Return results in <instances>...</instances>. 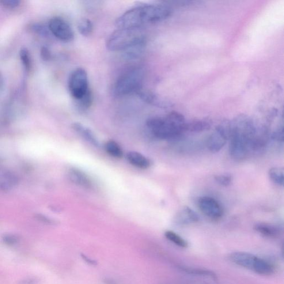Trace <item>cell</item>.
Here are the masks:
<instances>
[{
	"label": "cell",
	"mask_w": 284,
	"mask_h": 284,
	"mask_svg": "<svg viewBox=\"0 0 284 284\" xmlns=\"http://www.w3.org/2000/svg\"><path fill=\"white\" fill-rule=\"evenodd\" d=\"M172 11L164 4H144L130 9L116 22L118 29L141 28L143 26L156 23L168 18Z\"/></svg>",
	"instance_id": "6da1fadb"
},
{
	"label": "cell",
	"mask_w": 284,
	"mask_h": 284,
	"mask_svg": "<svg viewBox=\"0 0 284 284\" xmlns=\"http://www.w3.org/2000/svg\"><path fill=\"white\" fill-rule=\"evenodd\" d=\"M20 55L21 61L25 69L29 71L31 67V59L29 52L26 49H22Z\"/></svg>",
	"instance_id": "484cf974"
},
{
	"label": "cell",
	"mask_w": 284,
	"mask_h": 284,
	"mask_svg": "<svg viewBox=\"0 0 284 284\" xmlns=\"http://www.w3.org/2000/svg\"><path fill=\"white\" fill-rule=\"evenodd\" d=\"M146 39L141 28L118 29L109 37L107 47L112 51H123Z\"/></svg>",
	"instance_id": "3957f363"
},
{
	"label": "cell",
	"mask_w": 284,
	"mask_h": 284,
	"mask_svg": "<svg viewBox=\"0 0 284 284\" xmlns=\"http://www.w3.org/2000/svg\"><path fill=\"white\" fill-rule=\"evenodd\" d=\"M42 55H43V58L45 60H48L51 57L50 52L46 48H44L43 49V51L42 52Z\"/></svg>",
	"instance_id": "836d02e7"
},
{
	"label": "cell",
	"mask_w": 284,
	"mask_h": 284,
	"mask_svg": "<svg viewBox=\"0 0 284 284\" xmlns=\"http://www.w3.org/2000/svg\"><path fill=\"white\" fill-rule=\"evenodd\" d=\"M68 176H69L72 182L79 185V186L86 188L92 187L93 184L91 179L87 174L80 169L72 168L69 170Z\"/></svg>",
	"instance_id": "4fadbf2b"
},
{
	"label": "cell",
	"mask_w": 284,
	"mask_h": 284,
	"mask_svg": "<svg viewBox=\"0 0 284 284\" xmlns=\"http://www.w3.org/2000/svg\"><path fill=\"white\" fill-rule=\"evenodd\" d=\"M269 176L275 184L280 185V186H283L284 184L283 168L279 167L271 168L269 171Z\"/></svg>",
	"instance_id": "44dd1931"
},
{
	"label": "cell",
	"mask_w": 284,
	"mask_h": 284,
	"mask_svg": "<svg viewBox=\"0 0 284 284\" xmlns=\"http://www.w3.org/2000/svg\"><path fill=\"white\" fill-rule=\"evenodd\" d=\"M272 139L275 140L276 141H278L280 142H284V129L282 127V128L279 129L278 131H275L274 132L273 134L272 135Z\"/></svg>",
	"instance_id": "f546056e"
},
{
	"label": "cell",
	"mask_w": 284,
	"mask_h": 284,
	"mask_svg": "<svg viewBox=\"0 0 284 284\" xmlns=\"http://www.w3.org/2000/svg\"><path fill=\"white\" fill-rule=\"evenodd\" d=\"M174 221L178 224L186 225L197 223L199 218L198 215L190 208L184 207L178 212Z\"/></svg>",
	"instance_id": "7c38bea8"
},
{
	"label": "cell",
	"mask_w": 284,
	"mask_h": 284,
	"mask_svg": "<svg viewBox=\"0 0 284 284\" xmlns=\"http://www.w3.org/2000/svg\"><path fill=\"white\" fill-rule=\"evenodd\" d=\"M105 149L111 156L116 158L123 157V152L119 144L115 141H109L105 143Z\"/></svg>",
	"instance_id": "ffe728a7"
},
{
	"label": "cell",
	"mask_w": 284,
	"mask_h": 284,
	"mask_svg": "<svg viewBox=\"0 0 284 284\" xmlns=\"http://www.w3.org/2000/svg\"><path fill=\"white\" fill-rule=\"evenodd\" d=\"M48 28L57 39L64 43H70L74 39V32L70 25L64 19L55 17L51 19Z\"/></svg>",
	"instance_id": "9c48e42d"
},
{
	"label": "cell",
	"mask_w": 284,
	"mask_h": 284,
	"mask_svg": "<svg viewBox=\"0 0 284 284\" xmlns=\"http://www.w3.org/2000/svg\"><path fill=\"white\" fill-rule=\"evenodd\" d=\"M214 179L217 183L224 187L229 186L232 183L233 180V176L229 174H219V175L215 176Z\"/></svg>",
	"instance_id": "d4e9b609"
},
{
	"label": "cell",
	"mask_w": 284,
	"mask_h": 284,
	"mask_svg": "<svg viewBox=\"0 0 284 284\" xmlns=\"http://www.w3.org/2000/svg\"><path fill=\"white\" fill-rule=\"evenodd\" d=\"M21 3L19 0H1L0 3L7 8L14 9L20 5Z\"/></svg>",
	"instance_id": "f1b7e54d"
},
{
	"label": "cell",
	"mask_w": 284,
	"mask_h": 284,
	"mask_svg": "<svg viewBox=\"0 0 284 284\" xmlns=\"http://www.w3.org/2000/svg\"><path fill=\"white\" fill-rule=\"evenodd\" d=\"M229 151L230 156L237 161H243L250 151L248 142L240 135L231 131Z\"/></svg>",
	"instance_id": "ba28073f"
},
{
	"label": "cell",
	"mask_w": 284,
	"mask_h": 284,
	"mask_svg": "<svg viewBox=\"0 0 284 284\" xmlns=\"http://www.w3.org/2000/svg\"><path fill=\"white\" fill-rule=\"evenodd\" d=\"M3 84V79L1 74H0V90L2 89Z\"/></svg>",
	"instance_id": "e575fe53"
},
{
	"label": "cell",
	"mask_w": 284,
	"mask_h": 284,
	"mask_svg": "<svg viewBox=\"0 0 284 284\" xmlns=\"http://www.w3.org/2000/svg\"><path fill=\"white\" fill-rule=\"evenodd\" d=\"M181 270H183L189 274L202 276V277L213 279L217 278V275L215 274L214 272L205 269L181 267Z\"/></svg>",
	"instance_id": "d6986e66"
},
{
	"label": "cell",
	"mask_w": 284,
	"mask_h": 284,
	"mask_svg": "<svg viewBox=\"0 0 284 284\" xmlns=\"http://www.w3.org/2000/svg\"><path fill=\"white\" fill-rule=\"evenodd\" d=\"M136 94L143 102L148 104L156 106L157 107L168 108L172 105L170 102L162 99L156 94L149 91V90L141 89Z\"/></svg>",
	"instance_id": "8fae6325"
},
{
	"label": "cell",
	"mask_w": 284,
	"mask_h": 284,
	"mask_svg": "<svg viewBox=\"0 0 284 284\" xmlns=\"http://www.w3.org/2000/svg\"><path fill=\"white\" fill-rule=\"evenodd\" d=\"M127 160L132 165L141 169H147L151 165V162L137 151H130L127 155Z\"/></svg>",
	"instance_id": "5bb4252c"
},
{
	"label": "cell",
	"mask_w": 284,
	"mask_h": 284,
	"mask_svg": "<svg viewBox=\"0 0 284 284\" xmlns=\"http://www.w3.org/2000/svg\"><path fill=\"white\" fill-rule=\"evenodd\" d=\"M198 207L202 213L213 220H218L223 215V208L217 200L210 196H203L198 200Z\"/></svg>",
	"instance_id": "30bf717a"
},
{
	"label": "cell",
	"mask_w": 284,
	"mask_h": 284,
	"mask_svg": "<svg viewBox=\"0 0 284 284\" xmlns=\"http://www.w3.org/2000/svg\"><path fill=\"white\" fill-rule=\"evenodd\" d=\"M82 258L87 263L91 265V266H96L97 262L95 260L90 258L89 257L87 256L84 254H81Z\"/></svg>",
	"instance_id": "d6a6232c"
},
{
	"label": "cell",
	"mask_w": 284,
	"mask_h": 284,
	"mask_svg": "<svg viewBox=\"0 0 284 284\" xmlns=\"http://www.w3.org/2000/svg\"><path fill=\"white\" fill-rule=\"evenodd\" d=\"M92 102L93 96L90 90L81 99L75 101L77 107L81 111H87L92 105Z\"/></svg>",
	"instance_id": "cb8c5ba5"
},
{
	"label": "cell",
	"mask_w": 284,
	"mask_h": 284,
	"mask_svg": "<svg viewBox=\"0 0 284 284\" xmlns=\"http://www.w3.org/2000/svg\"><path fill=\"white\" fill-rule=\"evenodd\" d=\"M229 258L237 266L247 269L261 275H271L274 271V267L270 263L251 253L235 252L231 254Z\"/></svg>",
	"instance_id": "5b68a950"
},
{
	"label": "cell",
	"mask_w": 284,
	"mask_h": 284,
	"mask_svg": "<svg viewBox=\"0 0 284 284\" xmlns=\"http://www.w3.org/2000/svg\"><path fill=\"white\" fill-rule=\"evenodd\" d=\"M38 282L37 278H30L21 280L18 284H37Z\"/></svg>",
	"instance_id": "1f68e13d"
},
{
	"label": "cell",
	"mask_w": 284,
	"mask_h": 284,
	"mask_svg": "<svg viewBox=\"0 0 284 284\" xmlns=\"http://www.w3.org/2000/svg\"><path fill=\"white\" fill-rule=\"evenodd\" d=\"M144 74L139 67L132 68L120 75L117 79L114 88V94L117 97H122L137 93L142 89Z\"/></svg>",
	"instance_id": "277c9868"
},
{
	"label": "cell",
	"mask_w": 284,
	"mask_h": 284,
	"mask_svg": "<svg viewBox=\"0 0 284 284\" xmlns=\"http://www.w3.org/2000/svg\"><path fill=\"white\" fill-rule=\"evenodd\" d=\"M146 46V39L134 45L133 46L122 51L124 59L127 60H135L139 59L145 51Z\"/></svg>",
	"instance_id": "9a60e30c"
},
{
	"label": "cell",
	"mask_w": 284,
	"mask_h": 284,
	"mask_svg": "<svg viewBox=\"0 0 284 284\" xmlns=\"http://www.w3.org/2000/svg\"><path fill=\"white\" fill-rule=\"evenodd\" d=\"M147 126L155 137L163 140H176L187 131L184 116L172 112L165 117H151L147 121Z\"/></svg>",
	"instance_id": "7a4b0ae2"
},
{
	"label": "cell",
	"mask_w": 284,
	"mask_h": 284,
	"mask_svg": "<svg viewBox=\"0 0 284 284\" xmlns=\"http://www.w3.org/2000/svg\"><path fill=\"white\" fill-rule=\"evenodd\" d=\"M186 128L187 131L194 132V133H200V132L209 130L211 128V125L208 121L199 120L187 123Z\"/></svg>",
	"instance_id": "ac0fdd59"
},
{
	"label": "cell",
	"mask_w": 284,
	"mask_h": 284,
	"mask_svg": "<svg viewBox=\"0 0 284 284\" xmlns=\"http://www.w3.org/2000/svg\"><path fill=\"white\" fill-rule=\"evenodd\" d=\"M230 122H223L216 128L215 131L208 139L207 147L211 153L219 152L229 139Z\"/></svg>",
	"instance_id": "52a82bcc"
},
{
	"label": "cell",
	"mask_w": 284,
	"mask_h": 284,
	"mask_svg": "<svg viewBox=\"0 0 284 284\" xmlns=\"http://www.w3.org/2000/svg\"><path fill=\"white\" fill-rule=\"evenodd\" d=\"M36 218L38 219V220L45 223V224L50 225H54L56 224V222L54 220H52V219L49 218L43 214H36Z\"/></svg>",
	"instance_id": "4dcf8cb0"
},
{
	"label": "cell",
	"mask_w": 284,
	"mask_h": 284,
	"mask_svg": "<svg viewBox=\"0 0 284 284\" xmlns=\"http://www.w3.org/2000/svg\"><path fill=\"white\" fill-rule=\"evenodd\" d=\"M72 127L74 130L81 135L82 137L85 138L87 141L95 147L100 146L99 141H98L96 135L93 133L91 130L89 128L83 126V124L79 123H75L72 125Z\"/></svg>",
	"instance_id": "2e32d148"
},
{
	"label": "cell",
	"mask_w": 284,
	"mask_h": 284,
	"mask_svg": "<svg viewBox=\"0 0 284 284\" xmlns=\"http://www.w3.org/2000/svg\"><path fill=\"white\" fill-rule=\"evenodd\" d=\"M77 29L81 35L89 36L92 33L93 29L92 22L89 19L83 18L78 22Z\"/></svg>",
	"instance_id": "603a6c76"
},
{
	"label": "cell",
	"mask_w": 284,
	"mask_h": 284,
	"mask_svg": "<svg viewBox=\"0 0 284 284\" xmlns=\"http://www.w3.org/2000/svg\"><path fill=\"white\" fill-rule=\"evenodd\" d=\"M17 177L14 175L13 174L8 173L6 174L4 177V181L2 183V187L7 188L13 186V185L17 183Z\"/></svg>",
	"instance_id": "4316f807"
},
{
	"label": "cell",
	"mask_w": 284,
	"mask_h": 284,
	"mask_svg": "<svg viewBox=\"0 0 284 284\" xmlns=\"http://www.w3.org/2000/svg\"><path fill=\"white\" fill-rule=\"evenodd\" d=\"M19 239L18 237L14 234H5L2 237L3 243L7 245H14L18 243Z\"/></svg>",
	"instance_id": "83f0119b"
},
{
	"label": "cell",
	"mask_w": 284,
	"mask_h": 284,
	"mask_svg": "<svg viewBox=\"0 0 284 284\" xmlns=\"http://www.w3.org/2000/svg\"><path fill=\"white\" fill-rule=\"evenodd\" d=\"M69 89L75 101L81 99L90 90L88 75L82 68H77L70 75Z\"/></svg>",
	"instance_id": "8992f818"
},
{
	"label": "cell",
	"mask_w": 284,
	"mask_h": 284,
	"mask_svg": "<svg viewBox=\"0 0 284 284\" xmlns=\"http://www.w3.org/2000/svg\"><path fill=\"white\" fill-rule=\"evenodd\" d=\"M164 236L168 240L171 241L174 244L179 246V247L183 248H187V241L175 232L170 230L166 231L164 234Z\"/></svg>",
	"instance_id": "7402d4cb"
},
{
	"label": "cell",
	"mask_w": 284,
	"mask_h": 284,
	"mask_svg": "<svg viewBox=\"0 0 284 284\" xmlns=\"http://www.w3.org/2000/svg\"><path fill=\"white\" fill-rule=\"evenodd\" d=\"M105 284H117L114 281L109 279L105 280Z\"/></svg>",
	"instance_id": "d590c367"
},
{
	"label": "cell",
	"mask_w": 284,
	"mask_h": 284,
	"mask_svg": "<svg viewBox=\"0 0 284 284\" xmlns=\"http://www.w3.org/2000/svg\"><path fill=\"white\" fill-rule=\"evenodd\" d=\"M255 229L263 236L269 238L276 237L279 233V230L276 227L266 223H259L256 224Z\"/></svg>",
	"instance_id": "e0dca14e"
}]
</instances>
